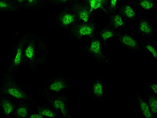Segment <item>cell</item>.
I'll return each mask as SVG.
<instances>
[{"label": "cell", "mask_w": 157, "mask_h": 118, "mask_svg": "<svg viewBox=\"0 0 157 118\" xmlns=\"http://www.w3.org/2000/svg\"><path fill=\"white\" fill-rule=\"evenodd\" d=\"M24 37V64L30 69H34L46 62L48 55V46L37 35L26 34Z\"/></svg>", "instance_id": "obj_1"}, {"label": "cell", "mask_w": 157, "mask_h": 118, "mask_svg": "<svg viewBox=\"0 0 157 118\" xmlns=\"http://www.w3.org/2000/svg\"><path fill=\"white\" fill-rule=\"evenodd\" d=\"M0 95L8 97L16 102H35L29 92L17 82L14 74L7 72L5 73L0 86Z\"/></svg>", "instance_id": "obj_2"}, {"label": "cell", "mask_w": 157, "mask_h": 118, "mask_svg": "<svg viewBox=\"0 0 157 118\" xmlns=\"http://www.w3.org/2000/svg\"><path fill=\"white\" fill-rule=\"evenodd\" d=\"M72 86L69 77L59 75L51 77L44 85L41 92L42 96L45 98L65 93Z\"/></svg>", "instance_id": "obj_3"}, {"label": "cell", "mask_w": 157, "mask_h": 118, "mask_svg": "<svg viewBox=\"0 0 157 118\" xmlns=\"http://www.w3.org/2000/svg\"><path fill=\"white\" fill-rule=\"evenodd\" d=\"M86 41L85 44L81 45V48L96 63L102 65L109 63V57L105 50V45L97 36Z\"/></svg>", "instance_id": "obj_4"}, {"label": "cell", "mask_w": 157, "mask_h": 118, "mask_svg": "<svg viewBox=\"0 0 157 118\" xmlns=\"http://www.w3.org/2000/svg\"><path fill=\"white\" fill-rule=\"evenodd\" d=\"M100 24L95 21L78 22L67 31V33L78 40H86L97 36Z\"/></svg>", "instance_id": "obj_5"}, {"label": "cell", "mask_w": 157, "mask_h": 118, "mask_svg": "<svg viewBox=\"0 0 157 118\" xmlns=\"http://www.w3.org/2000/svg\"><path fill=\"white\" fill-rule=\"evenodd\" d=\"M24 42V37L23 35L20 38L12 50L9 58V64L6 72L14 74L21 70L22 67L25 65L23 55Z\"/></svg>", "instance_id": "obj_6"}, {"label": "cell", "mask_w": 157, "mask_h": 118, "mask_svg": "<svg viewBox=\"0 0 157 118\" xmlns=\"http://www.w3.org/2000/svg\"><path fill=\"white\" fill-rule=\"evenodd\" d=\"M133 25L134 33L142 39H152L155 34V25L150 18L142 16Z\"/></svg>", "instance_id": "obj_7"}, {"label": "cell", "mask_w": 157, "mask_h": 118, "mask_svg": "<svg viewBox=\"0 0 157 118\" xmlns=\"http://www.w3.org/2000/svg\"><path fill=\"white\" fill-rule=\"evenodd\" d=\"M55 22L59 28L66 32L78 22L76 15L70 6H64L56 13Z\"/></svg>", "instance_id": "obj_8"}, {"label": "cell", "mask_w": 157, "mask_h": 118, "mask_svg": "<svg viewBox=\"0 0 157 118\" xmlns=\"http://www.w3.org/2000/svg\"><path fill=\"white\" fill-rule=\"evenodd\" d=\"M122 48L131 52H140L142 49L141 41L133 32L124 31L118 32L116 38Z\"/></svg>", "instance_id": "obj_9"}, {"label": "cell", "mask_w": 157, "mask_h": 118, "mask_svg": "<svg viewBox=\"0 0 157 118\" xmlns=\"http://www.w3.org/2000/svg\"><path fill=\"white\" fill-rule=\"evenodd\" d=\"M49 105L59 116L64 118L71 117V110L69 106L68 98L66 93L52 96L46 98Z\"/></svg>", "instance_id": "obj_10"}, {"label": "cell", "mask_w": 157, "mask_h": 118, "mask_svg": "<svg viewBox=\"0 0 157 118\" xmlns=\"http://www.w3.org/2000/svg\"><path fill=\"white\" fill-rule=\"evenodd\" d=\"M79 22H89L94 21V14L85 2L78 0L70 6Z\"/></svg>", "instance_id": "obj_11"}, {"label": "cell", "mask_w": 157, "mask_h": 118, "mask_svg": "<svg viewBox=\"0 0 157 118\" xmlns=\"http://www.w3.org/2000/svg\"><path fill=\"white\" fill-rule=\"evenodd\" d=\"M117 10L128 21L136 22L141 15L138 11L132 0H124L118 6Z\"/></svg>", "instance_id": "obj_12"}, {"label": "cell", "mask_w": 157, "mask_h": 118, "mask_svg": "<svg viewBox=\"0 0 157 118\" xmlns=\"http://www.w3.org/2000/svg\"><path fill=\"white\" fill-rule=\"evenodd\" d=\"M16 103L8 97L0 95V118H13Z\"/></svg>", "instance_id": "obj_13"}, {"label": "cell", "mask_w": 157, "mask_h": 118, "mask_svg": "<svg viewBox=\"0 0 157 118\" xmlns=\"http://www.w3.org/2000/svg\"><path fill=\"white\" fill-rule=\"evenodd\" d=\"M89 88L90 94L95 100L101 101L106 96L105 85L100 79H96L90 82Z\"/></svg>", "instance_id": "obj_14"}, {"label": "cell", "mask_w": 157, "mask_h": 118, "mask_svg": "<svg viewBox=\"0 0 157 118\" xmlns=\"http://www.w3.org/2000/svg\"><path fill=\"white\" fill-rule=\"evenodd\" d=\"M35 104V102H17L13 118H28L32 111L34 110Z\"/></svg>", "instance_id": "obj_15"}, {"label": "cell", "mask_w": 157, "mask_h": 118, "mask_svg": "<svg viewBox=\"0 0 157 118\" xmlns=\"http://www.w3.org/2000/svg\"><path fill=\"white\" fill-rule=\"evenodd\" d=\"M141 16H144L156 10L157 2L155 0H132Z\"/></svg>", "instance_id": "obj_16"}, {"label": "cell", "mask_w": 157, "mask_h": 118, "mask_svg": "<svg viewBox=\"0 0 157 118\" xmlns=\"http://www.w3.org/2000/svg\"><path fill=\"white\" fill-rule=\"evenodd\" d=\"M118 32L109 24L101 27L97 33V37L105 45L110 41L116 39Z\"/></svg>", "instance_id": "obj_17"}, {"label": "cell", "mask_w": 157, "mask_h": 118, "mask_svg": "<svg viewBox=\"0 0 157 118\" xmlns=\"http://www.w3.org/2000/svg\"><path fill=\"white\" fill-rule=\"evenodd\" d=\"M109 24L118 32L126 30L127 21L118 10H116L109 15Z\"/></svg>", "instance_id": "obj_18"}, {"label": "cell", "mask_w": 157, "mask_h": 118, "mask_svg": "<svg viewBox=\"0 0 157 118\" xmlns=\"http://www.w3.org/2000/svg\"><path fill=\"white\" fill-rule=\"evenodd\" d=\"M136 104L140 115L143 118H154L146 98L141 93H137L136 97Z\"/></svg>", "instance_id": "obj_19"}, {"label": "cell", "mask_w": 157, "mask_h": 118, "mask_svg": "<svg viewBox=\"0 0 157 118\" xmlns=\"http://www.w3.org/2000/svg\"><path fill=\"white\" fill-rule=\"evenodd\" d=\"M142 49L146 52L153 60L157 61V44L152 39H142L141 41Z\"/></svg>", "instance_id": "obj_20"}, {"label": "cell", "mask_w": 157, "mask_h": 118, "mask_svg": "<svg viewBox=\"0 0 157 118\" xmlns=\"http://www.w3.org/2000/svg\"><path fill=\"white\" fill-rule=\"evenodd\" d=\"M34 108L43 118H58L59 116L49 104L36 103Z\"/></svg>", "instance_id": "obj_21"}, {"label": "cell", "mask_w": 157, "mask_h": 118, "mask_svg": "<svg viewBox=\"0 0 157 118\" xmlns=\"http://www.w3.org/2000/svg\"><path fill=\"white\" fill-rule=\"evenodd\" d=\"M108 0H86L85 2L90 10L93 13L101 11L106 14V6Z\"/></svg>", "instance_id": "obj_22"}, {"label": "cell", "mask_w": 157, "mask_h": 118, "mask_svg": "<svg viewBox=\"0 0 157 118\" xmlns=\"http://www.w3.org/2000/svg\"><path fill=\"white\" fill-rule=\"evenodd\" d=\"M20 9L12 0H0V13L17 11Z\"/></svg>", "instance_id": "obj_23"}, {"label": "cell", "mask_w": 157, "mask_h": 118, "mask_svg": "<svg viewBox=\"0 0 157 118\" xmlns=\"http://www.w3.org/2000/svg\"><path fill=\"white\" fill-rule=\"evenodd\" d=\"M144 96L148 103L154 118L157 117V96L149 92H146Z\"/></svg>", "instance_id": "obj_24"}, {"label": "cell", "mask_w": 157, "mask_h": 118, "mask_svg": "<svg viewBox=\"0 0 157 118\" xmlns=\"http://www.w3.org/2000/svg\"><path fill=\"white\" fill-rule=\"evenodd\" d=\"M44 4L45 0H26L25 9L36 10L43 7Z\"/></svg>", "instance_id": "obj_25"}, {"label": "cell", "mask_w": 157, "mask_h": 118, "mask_svg": "<svg viewBox=\"0 0 157 118\" xmlns=\"http://www.w3.org/2000/svg\"><path fill=\"white\" fill-rule=\"evenodd\" d=\"M78 0H48V2L56 6H70Z\"/></svg>", "instance_id": "obj_26"}, {"label": "cell", "mask_w": 157, "mask_h": 118, "mask_svg": "<svg viewBox=\"0 0 157 118\" xmlns=\"http://www.w3.org/2000/svg\"><path fill=\"white\" fill-rule=\"evenodd\" d=\"M145 86L149 92L157 96V82L150 81L145 84Z\"/></svg>", "instance_id": "obj_27"}, {"label": "cell", "mask_w": 157, "mask_h": 118, "mask_svg": "<svg viewBox=\"0 0 157 118\" xmlns=\"http://www.w3.org/2000/svg\"><path fill=\"white\" fill-rule=\"evenodd\" d=\"M17 6H18L21 9H25L26 6V0H12Z\"/></svg>", "instance_id": "obj_28"}, {"label": "cell", "mask_w": 157, "mask_h": 118, "mask_svg": "<svg viewBox=\"0 0 157 118\" xmlns=\"http://www.w3.org/2000/svg\"><path fill=\"white\" fill-rule=\"evenodd\" d=\"M29 118H43L42 116L37 111H36L35 109L32 111L30 115L29 116Z\"/></svg>", "instance_id": "obj_29"}, {"label": "cell", "mask_w": 157, "mask_h": 118, "mask_svg": "<svg viewBox=\"0 0 157 118\" xmlns=\"http://www.w3.org/2000/svg\"><path fill=\"white\" fill-rule=\"evenodd\" d=\"M80 1H84V2L86 1V0H80Z\"/></svg>", "instance_id": "obj_30"}, {"label": "cell", "mask_w": 157, "mask_h": 118, "mask_svg": "<svg viewBox=\"0 0 157 118\" xmlns=\"http://www.w3.org/2000/svg\"><path fill=\"white\" fill-rule=\"evenodd\" d=\"M155 1L157 2V0H155Z\"/></svg>", "instance_id": "obj_31"}]
</instances>
